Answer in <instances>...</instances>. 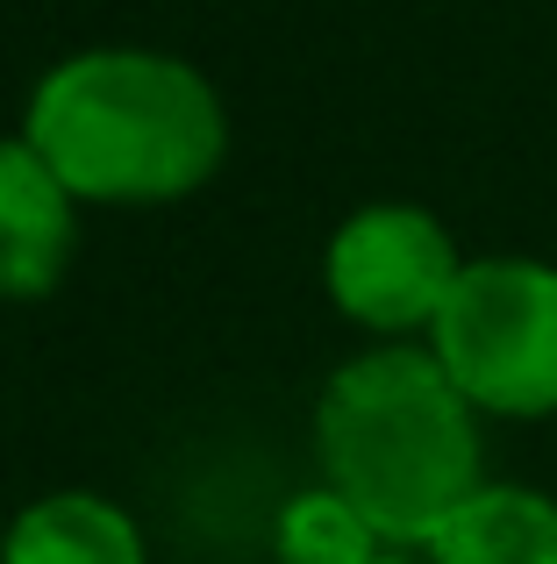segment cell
Listing matches in <instances>:
<instances>
[{
	"label": "cell",
	"instance_id": "1",
	"mask_svg": "<svg viewBox=\"0 0 557 564\" xmlns=\"http://www.w3.org/2000/svg\"><path fill=\"white\" fill-rule=\"evenodd\" d=\"M14 129L79 207H172L229 165L222 86L157 43H86L43 65Z\"/></svg>",
	"mask_w": 557,
	"mask_h": 564
},
{
	"label": "cell",
	"instance_id": "2",
	"mask_svg": "<svg viewBox=\"0 0 557 564\" xmlns=\"http://www.w3.org/2000/svg\"><path fill=\"white\" fill-rule=\"evenodd\" d=\"M315 479L393 551H422L487 486V414L429 344H364L315 393Z\"/></svg>",
	"mask_w": 557,
	"mask_h": 564
},
{
	"label": "cell",
	"instance_id": "3",
	"mask_svg": "<svg viewBox=\"0 0 557 564\" xmlns=\"http://www.w3.org/2000/svg\"><path fill=\"white\" fill-rule=\"evenodd\" d=\"M436 365L487 422L557 414V264L550 258H465L429 329Z\"/></svg>",
	"mask_w": 557,
	"mask_h": 564
},
{
	"label": "cell",
	"instance_id": "4",
	"mask_svg": "<svg viewBox=\"0 0 557 564\" xmlns=\"http://www.w3.org/2000/svg\"><path fill=\"white\" fill-rule=\"evenodd\" d=\"M465 250L422 200H364L321 243V293L372 344H429Z\"/></svg>",
	"mask_w": 557,
	"mask_h": 564
},
{
	"label": "cell",
	"instance_id": "5",
	"mask_svg": "<svg viewBox=\"0 0 557 564\" xmlns=\"http://www.w3.org/2000/svg\"><path fill=\"white\" fill-rule=\"evenodd\" d=\"M79 215L86 207L65 193L51 165L29 151L22 129L0 137V301L29 307L65 286L79 258Z\"/></svg>",
	"mask_w": 557,
	"mask_h": 564
},
{
	"label": "cell",
	"instance_id": "6",
	"mask_svg": "<svg viewBox=\"0 0 557 564\" xmlns=\"http://www.w3.org/2000/svg\"><path fill=\"white\" fill-rule=\"evenodd\" d=\"M0 564H151V536L114 494L51 486L8 514Z\"/></svg>",
	"mask_w": 557,
	"mask_h": 564
},
{
	"label": "cell",
	"instance_id": "7",
	"mask_svg": "<svg viewBox=\"0 0 557 564\" xmlns=\"http://www.w3.org/2000/svg\"><path fill=\"white\" fill-rule=\"evenodd\" d=\"M429 564H557V494L522 479H487L429 543Z\"/></svg>",
	"mask_w": 557,
	"mask_h": 564
},
{
	"label": "cell",
	"instance_id": "8",
	"mask_svg": "<svg viewBox=\"0 0 557 564\" xmlns=\"http://www.w3.org/2000/svg\"><path fill=\"white\" fill-rule=\"evenodd\" d=\"M393 543L350 508L336 486H301V494L278 500L272 514V564H372Z\"/></svg>",
	"mask_w": 557,
	"mask_h": 564
},
{
	"label": "cell",
	"instance_id": "9",
	"mask_svg": "<svg viewBox=\"0 0 557 564\" xmlns=\"http://www.w3.org/2000/svg\"><path fill=\"white\" fill-rule=\"evenodd\" d=\"M372 564H429L422 551H386V557H372Z\"/></svg>",
	"mask_w": 557,
	"mask_h": 564
},
{
	"label": "cell",
	"instance_id": "10",
	"mask_svg": "<svg viewBox=\"0 0 557 564\" xmlns=\"http://www.w3.org/2000/svg\"><path fill=\"white\" fill-rule=\"evenodd\" d=\"M0 536H8V514H0Z\"/></svg>",
	"mask_w": 557,
	"mask_h": 564
}]
</instances>
